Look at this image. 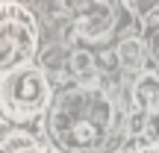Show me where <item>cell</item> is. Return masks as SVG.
<instances>
[{
  "label": "cell",
  "mask_w": 159,
  "mask_h": 153,
  "mask_svg": "<svg viewBox=\"0 0 159 153\" xmlns=\"http://www.w3.org/2000/svg\"><path fill=\"white\" fill-rule=\"evenodd\" d=\"M15 9H18V3H0V24H3V21H9Z\"/></svg>",
  "instance_id": "obj_10"
},
{
  "label": "cell",
  "mask_w": 159,
  "mask_h": 153,
  "mask_svg": "<svg viewBox=\"0 0 159 153\" xmlns=\"http://www.w3.org/2000/svg\"><path fill=\"white\" fill-rule=\"evenodd\" d=\"M91 68H94V65H91V56L89 53H74V56H71V71H74V74H80V77H85V74H91Z\"/></svg>",
  "instance_id": "obj_8"
},
{
  "label": "cell",
  "mask_w": 159,
  "mask_h": 153,
  "mask_svg": "<svg viewBox=\"0 0 159 153\" xmlns=\"http://www.w3.org/2000/svg\"><path fill=\"white\" fill-rule=\"evenodd\" d=\"M148 38H150V50H153L156 62H159V12L148 18Z\"/></svg>",
  "instance_id": "obj_9"
},
{
  "label": "cell",
  "mask_w": 159,
  "mask_h": 153,
  "mask_svg": "<svg viewBox=\"0 0 159 153\" xmlns=\"http://www.w3.org/2000/svg\"><path fill=\"white\" fill-rule=\"evenodd\" d=\"M35 47V24L24 6L12 12L9 21L0 24V71H18Z\"/></svg>",
  "instance_id": "obj_3"
},
{
  "label": "cell",
  "mask_w": 159,
  "mask_h": 153,
  "mask_svg": "<svg viewBox=\"0 0 159 153\" xmlns=\"http://www.w3.org/2000/svg\"><path fill=\"white\" fill-rule=\"evenodd\" d=\"M47 79L39 68H18L9 71L0 79V100H3L6 112L15 118H27V115L39 112L47 103Z\"/></svg>",
  "instance_id": "obj_1"
},
{
  "label": "cell",
  "mask_w": 159,
  "mask_h": 153,
  "mask_svg": "<svg viewBox=\"0 0 159 153\" xmlns=\"http://www.w3.org/2000/svg\"><path fill=\"white\" fill-rule=\"evenodd\" d=\"M27 153H41V150H35V147H33V150H27Z\"/></svg>",
  "instance_id": "obj_11"
},
{
  "label": "cell",
  "mask_w": 159,
  "mask_h": 153,
  "mask_svg": "<svg viewBox=\"0 0 159 153\" xmlns=\"http://www.w3.org/2000/svg\"><path fill=\"white\" fill-rule=\"evenodd\" d=\"M118 59H121V65H124L127 71H139V68L144 65V47H142V41H136V38L121 41Z\"/></svg>",
  "instance_id": "obj_6"
},
{
  "label": "cell",
  "mask_w": 159,
  "mask_h": 153,
  "mask_svg": "<svg viewBox=\"0 0 159 153\" xmlns=\"http://www.w3.org/2000/svg\"><path fill=\"white\" fill-rule=\"evenodd\" d=\"M133 97H136V106H139V109L156 115V112H159V79H156V77H142Z\"/></svg>",
  "instance_id": "obj_5"
},
{
  "label": "cell",
  "mask_w": 159,
  "mask_h": 153,
  "mask_svg": "<svg viewBox=\"0 0 159 153\" xmlns=\"http://www.w3.org/2000/svg\"><path fill=\"white\" fill-rule=\"evenodd\" d=\"M77 27H80V33L89 35V38H103V35L112 29V12H109V6L89 3L85 12L77 18Z\"/></svg>",
  "instance_id": "obj_4"
},
{
  "label": "cell",
  "mask_w": 159,
  "mask_h": 153,
  "mask_svg": "<svg viewBox=\"0 0 159 153\" xmlns=\"http://www.w3.org/2000/svg\"><path fill=\"white\" fill-rule=\"evenodd\" d=\"M53 133H56L59 144L71 150H89V147H97L103 138V124L94 121L83 106L80 100H71L68 106H59L56 115H53Z\"/></svg>",
  "instance_id": "obj_2"
},
{
  "label": "cell",
  "mask_w": 159,
  "mask_h": 153,
  "mask_svg": "<svg viewBox=\"0 0 159 153\" xmlns=\"http://www.w3.org/2000/svg\"><path fill=\"white\" fill-rule=\"evenodd\" d=\"M33 150V138L30 136H9L0 144V153H27Z\"/></svg>",
  "instance_id": "obj_7"
}]
</instances>
